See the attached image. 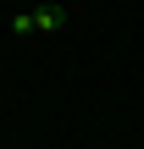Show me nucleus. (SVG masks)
I'll use <instances>...</instances> for the list:
<instances>
[{"mask_svg":"<svg viewBox=\"0 0 144 149\" xmlns=\"http://www.w3.org/2000/svg\"><path fill=\"white\" fill-rule=\"evenodd\" d=\"M61 22H67V6H39L33 11V33H55Z\"/></svg>","mask_w":144,"mask_h":149,"instance_id":"f257e3e1","label":"nucleus"}]
</instances>
